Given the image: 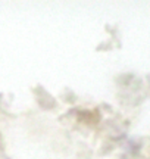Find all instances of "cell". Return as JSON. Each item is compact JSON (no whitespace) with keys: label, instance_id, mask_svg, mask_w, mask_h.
Listing matches in <instances>:
<instances>
[]
</instances>
